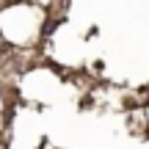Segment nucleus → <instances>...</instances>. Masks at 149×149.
Here are the masks:
<instances>
[{"label":"nucleus","instance_id":"1","mask_svg":"<svg viewBox=\"0 0 149 149\" xmlns=\"http://www.w3.org/2000/svg\"><path fill=\"white\" fill-rule=\"evenodd\" d=\"M6 55H8V44H6V42H3V39H0V61H3V58H6Z\"/></svg>","mask_w":149,"mask_h":149},{"label":"nucleus","instance_id":"2","mask_svg":"<svg viewBox=\"0 0 149 149\" xmlns=\"http://www.w3.org/2000/svg\"><path fill=\"white\" fill-rule=\"evenodd\" d=\"M0 97H3V91H0Z\"/></svg>","mask_w":149,"mask_h":149}]
</instances>
